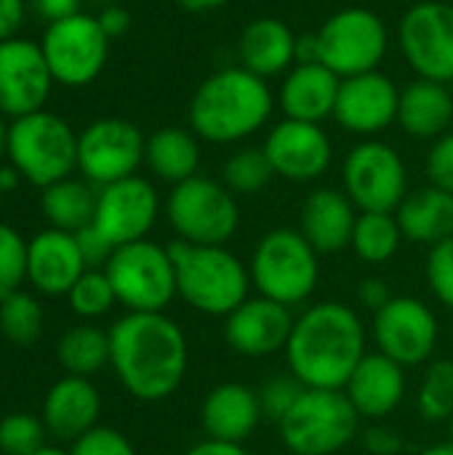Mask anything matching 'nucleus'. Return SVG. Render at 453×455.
I'll return each mask as SVG.
<instances>
[{
	"mask_svg": "<svg viewBox=\"0 0 453 455\" xmlns=\"http://www.w3.org/2000/svg\"><path fill=\"white\" fill-rule=\"evenodd\" d=\"M109 365L131 397L163 403L187 376V336L166 312H128L109 328Z\"/></svg>",
	"mask_w": 453,
	"mask_h": 455,
	"instance_id": "1",
	"label": "nucleus"
},
{
	"mask_svg": "<svg viewBox=\"0 0 453 455\" xmlns=\"http://www.w3.org/2000/svg\"><path fill=\"white\" fill-rule=\"evenodd\" d=\"M366 355L363 320L339 301L307 307L286 344L288 371L307 389H344Z\"/></svg>",
	"mask_w": 453,
	"mask_h": 455,
	"instance_id": "2",
	"label": "nucleus"
},
{
	"mask_svg": "<svg viewBox=\"0 0 453 455\" xmlns=\"http://www.w3.org/2000/svg\"><path fill=\"white\" fill-rule=\"evenodd\" d=\"M270 85L243 67L208 75L190 101V128L211 144H238L254 136L272 115Z\"/></svg>",
	"mask_w": 453,
	"mask_h": 455,
	"instance_id": "3",
	"label": "nucleus"
},
{
	"mask_svg": "<svg viewBox=\"0 0 453 455\" xmlns=\"http://www.w3.org/2000/svg\"><path fill=\"white\" fill-rule=\"evenodd\" d=\"M176 293L195 312L208 317H227L248 299V267L227 245H195L176 240L168 245Z\"/></svg>",
	"mask_w": 453,
	"mask_h": 455,
	"instance_id": "4",
	"label": "nucleus"
},
{
	"mask_svg": "<svg viewBox=\"0 0 453 455\" xmlns=\"http://www.w3.org/2000/svg\"><path fill=\"white\" fill-rule=\"evenodd\" d=\"M248 275L259 296L294 309L304 304L318 288L320 253L299 229L280 227L256 243L248 261Z\"/></svg>",
	"mask_w": 453,
	"mask_h": 455,
	"instance_id": "5",
	"label": "nucleus"
},
{
	"mask_svg": "<svg viewBox=\"0 0 453 455\" xmlns=\"http://www.w3.org/2000/svg\"><path fill=\"white\" fill-rule=\"evenodd\" d=\"M5 157L24 181L45 189L77 168V133L64 117L40 109L11 120Z\"/></svg>",
	"mask_w": 453,
	"mask_h": 455,
	"instance_id": "6",
	"label": "nucleus"
},
{
	"mask_svg": "<svg viewBox=\"0 0 453 455\" xmlns=\"http://www.w3.org/2000/svg\"><path fill=\"white\" fill-rule=\"evenodd\" d=\"M360 421L344 389H304L278 427L291 455H336L358 437Z\"/></svg>",
	"mask_w": 453,
	"mask_h": 455,
	"instance_id": "7",
	"label": "nucleus"
},
{
	"mask_svg": "<svg viewBox=\"0 0 453 455\" xmlns=\"http://www.w3.org/2000/svg\"><path fill=\"white\" fill-rule=\"evenodd\" d=\"M166 219L176 240L195 245H227L240 227V208L224 181L192 176L171 187Z\"/></svg>",
	"mask_w": 453,
	"mask_h": 455,
	"instance_id": "8",
	"label": "nucleus"
},
{
	"mask_svg": "<svg viewBox=\"0 0 453 455\" xmlns=\"http://www.w3.org/2000/svg\"><path fill=\"white\" fill-rule=\"evenodd\" d=\"M104 272L115 288L117 304L128 312H166L179 296L171 253L152 240L115 248Z\"/></svg>",
	"mask_w": 453,
	"mask_h": 455,
	"instance_id": "9",
	"label": "nucleus"
},
{
	"mask_svg": "<svg viewBox=\"0 0 453 455\" xmlns=\"http://www.w3.org/2000/svg\"><path fill=\"white\" fill-rule=\"evenodd\" d=\"M318 61L336 72L342 80L379 69L387 53V27L379 13L352 5L342 8L323 21L315 32Z\"/></svg>",
	"mask_w": 453,
	"mask_h": 455,
	"instance_id": "10",
	"label": "nucleus"
},
{
	"mask_svg": "<svg viewBox=\"0 0 453 455\" xmlns=\"http://www.w3.org/2000/svg\"><path fill=\"white\" fill-rule=\"evenodd\" d=\"M43 56L53 80L64 88H83L93 83L109 56V37L91 13H75L45 27L40 37Z\"/></svg>",
	"mask_w": 453,
	"mask_h": 455,
	"instance_id": "11",
	"label": "nucleus"
},
{
	"mask_svg": "<svg viewBox=\"0 0 453 455\" xmlns=\"http://www.w3.org/2000/svg\"><path fill=\"white\" fill-rule=\"evenodd\" d=\"M344 195L355 208L395 213L409 195V171L398 149L384 141H363L352 147L342 168Z\"/></svg>",
	"mask_w": 453,
	"mask_h": 455,
	"instance_id": "12",
	"label": "nucleus"
},
{
	"mask_svg": "<svg viewBox=\"0 0 453 455\" xmlns=\"http://www.w3.org/2000/svg\"><path fill=\"white\" fill-rule=\"evenodd\" d=\"M147 139L123 117H101L77 133V171L88 184L107 187L136 176L144 163Z\"/></svg>",
	"mask_w": 453,
	"mask_h": 455,
	"instance_id": "13",
	"label": "nucleus"
},
{
	"mask_svg": "<svg viewBox=\"0 0 453 455\" xmlns=\"http://www.w3.org/2000/svg\"><path fill=\"white\" fill-rule=\"evenodd\" d=\"M398 43L411 69L435 83L453 80V5L422 0L398 24Z\"/></svg>",
	"mask_w": 453,
	"mask_h": 455,
	"instance_id": "14",
	"label": "nucleus"
},
{
	"mask_svg": "<svg viewBox=\"0 0 453 455\" xmlns=\"http://www.w3.org/2000/svg\"><path fill=\"white\" fill-rule=\"evenodd\" d=\"M376 352L387 355L403 368H417L430 363L438 347V317L435 312L414 296H392L387 307L374 315L371 323Z\"/></svg>",
	"mask_w": 453,
	"mask_h": 455,
	"instance_id": "15",
	"label": "nucleus"
},
{
	"mask_svg": "<svg viewBox=\"0 0 453 455\" xmlns=\"http://www.w3.org/2000/svg\"><path fill=\"white\" fill-rule=\"evenodd\" d=\"M56 85L40 43L11 37L0 43V112L11 120L45 109Z\"/></svg>",
	"mask_w": 453,
	"mask_h": 455,
	"instance_id": "16",
	"label": "nucleus"
},
{
	"mask_svg": "<svg viewBox=\"0 0 453 455\" xmlns=\"http://www.w3.org/2000/svg\"><path fill=\"white\" fill-rule=\"evenodd\" d=\"M160 213V197L155 187L142 176H128L115 184L99 187L93 227L115 245L147 240Z\"/></svg>",
	"mask_w": 453,
	"mask_h": 455,
	"instance_id": "17",
	"label": "nucleus"
},
{
	"mask_svg": "<svg viewBox=\"0 0 453 455\" xmlns=\"http://www.w3.org/2000/svg\"><path fill=\"white\" fill-rule=\"evenodd\" d=\"M294 323L296 317L291 307H283L264 296H248L224 317V341L240 357L264 360L286 352Z\"/></svg>",
	"mask_w": 453,
	"mask_h": 455,
	"instance_id": "18",
	"label": "nucleus"
},
{
	"mask_svg": "<svg viewBox=\"0 0 453 455\" xmlns=\"http://www.w3.org/2000/svg\"><path fill=\"white\" fill-rule=\"evenodd\" d=\"M275 176L288 181H315L320 179L331 160L334 147L323 125L304 120H280L262 144Z\"/></svg>",
	"mask_w": 453,
	"mask_h": 455,
	"instance_id": "19",
	"label": "nucleus"
},
{
	"mask_svg": "<svg viewBox=\"0 0 453 455\" xmlns=\"http://www.w3.org/2000/svg\"><path fill=\"white\" fill-rule=\"evenodd\" d=\"M398 104L400 91L392 83V77L374 69L342 80L334 120L350 133L374 136L398 120Z\"/></svg>",
	"mask_w": 453,
	"mask_h": 455,
	"instance_id": "20",
	"label": "nucleus"
},
{
	"mask_svg": "<svg viewBox=\"0 0 453 455\" xmlns=\"http://www.w3.org/2000/svg\"><path fill=\"white\" fill-rule=\"evenodd\" d=\"M85 269L72 232L51 227L27 243V280L45 296H67Z\"/></svg>",
	"mask_w": 453,
	"mask_h": 455,
	"instance_id": "21",
	"label": "nucleus"
},
{
	"mask_svg": "<svg viewBox=\"0 0 453 455\" xmlns=\"http://www.w3.org/2000/svg\"><path fill=\"white\" fill-rule=\"evenodd\" d=\"M344 395L363 421H384L406 397V368L382 352H368L350 376Z\"/></svg>",
	"mask_w": 453,
	"mask_h": 455,
	"instance_id": "22",
	"label": "nucleus"
},
{
	"mask_svg": "<svg viewBox=\"0 0 453 455\" xmlns=\"http://www.w3.org/2000/svg\"><path fill=\"white\" fill-rule=\"evenodd\" d=\"M264 419L259 392L240 384L224 381L214 387L200 405V427L206 440L243 445Z\"/></svg>",
	"mask_w": 453,
	"mask_h": 455,
	"instance_id": "23",
	"label": "nucleus"
},
{
	"mask_svg": "<svg viewBox=\"0 0 453 455\" xmlns=\"http://www.w3.org/2000/svg\"><path fill=\"white\" fill-rule=\"evenodd\" d=\"M101 397L91 379L64 376L59 379L43 400V427L51 437L61 443H75L99 427Z\"/></svg>",
	"mask_w": 453,
	"mask_h": 455,
	"instance_id": "24",
	"label": "nucleus"
},
{
	"mask_svg": "<svg viewBox=\"0 0 453 455\" xmlns=\"http://www.w3.org/2000/svg\"><path fill=\"white\" fill-rule=\"evenodd\" d=\"M355 221V203L344 192L323 187L307 195L299 213V232L320 256H328L344 251L352 243Z\"/></svg>",
	"mask_w": 453,
	"mask_h": 455,
	"instance_id": "25",
	"label": "nucleus"
},
{
	"mask_svg": "<svg viewBox=\"0 0 453 455\" xmlns=\"http://www.w3.org/2000/svg\"><path fill=\"white\" fill-rule=\"evenodd\" d=\"M342 77L320 61L294 64L280 85V109L291 120L323 123L334 117Z\"/></svg>",
	"mask_w": 453,
	"mask_h": 455,
	"instance_id": "26",
	"label": "nucleus"
},
{
	"mask_svg": "<svg viewBox=\"0 0 453 455\" xmlns=\"http://www.w3.org/2000/svg\"><path fill=\"white\" fill-rule=\"evenodd\" d=\"M296 43L299 37L291 27L275 16H262L246 24L238 40L240 67L254 72L256 77H278L296 64Z\"/></svg>",
	"mask_w": 453,
	"mask_h": 455,
	"instance_id": "27",
	"label": "nucleus"
},
{
	"mask_svg": "<svg viewBox=\"0 0 453 455\" xmlns=\"http://www.w3.org/2000/svg\"><path fill=\"white\" fill-rule=\"evenodd\" d=\"M398 123L414 139H441L453 123V96L446 83L414 80L400 91Z\"/></svg>",
	"mask_w": 453,
	"mask_h": 455,
	"instance_id": "28",
	"label": "nucleus"
},
{
	"mask_svg": "<svg viewBox=\"0 0 453 455\" xmlns=\"http://www.w3.org/2000/svg\"><path fill=\"white\" fill-rule=\"evenodd\" d=\"M395 216L403 237L411 243L433 248L453 237V195L433 184L409 192Z\"/></svg>",
	"mask_w": 453,
	"mask_h": 455,
	"instance_id": "29",
	"label": "nucleus"
},
{
	"mask_svg": "<svg viewBox=\"0 0 453 455\" xmlns=\"http://www.w3.org/2000/svg\"><path fill=\"white\" fill-rule=\"evenodd\" d=\"M144 163L160 181H168L171 187L182 184L198 176L200 139L187 128H160L147 139Z\"/></svg>",
	"mask_w": 453,
	"mask_h": 455,
	"instance_id": "30",
	"label": "nucleus"
},
{
	"mask_svg": "<svg viewBox=\"0 0 453 455\" xmlns=\"http://www.w3.org/2000/svg\"><path fill=\"white\" fill-rule=\"evenodd\" d=\"M96 195L99 189L85 179H61L43 189L40 205L43 216L53 229L61 232H80L83 227L93 224L96 213Z\"/></svg>",
	"mask_w": 453,
	"mask_h": 455,
	"instance_id": "31",
	"label": "nucleus"
},
{
	"mask_svg": "<svg viewBox=\"0 0 453 455\" xmlns=\"http://www.w3.org/2000/svg\"><path fill=\"white\" fill-rule=\"evenodd\" d=\"M56 357L67 376L91 379L109 365V331H99L88 323L75 325L59 339Z\"/></svg>",
	"mask_w": 453,
	"mask_h": 455,
	"instance_id": "32",
	"label": "nucleus"
},
{
	"mask_svg": "<svg viewBox=\"0 0 453 455\" xmlns=\"http://www.w3.org/2000/svg\"><path fill=\"white\" fill-rule=\"evenodd\" d=\"M400 243H403V232L395 213H376V211L358 213L350 248L360 261L384 264L398 253Z\"/></svg>",
	"mask_w": 453,
	"mask_h": 455,
	"instance_id": "33",
	"label": "nucleus"
},
{
	"mask_svg": "<svg viewBox=\"0 0 453 455\" xmlns=\"http://www.w3.org/2000/svg\"><path fill=\"white\" fill-rule=\"evenodd\" d=\"M0 333L19 347H29L43 333V309L35 296L13 291L0 299Z\"/></svg>",
	"mask_w": 453,
	"mask_h": 455,
	"instance_id": "34",
	"label": "nucleus"
},
{
	"mask_svg": "<svg viewBox=\"0 0 453 455\" xmlns=\"http://www.w3.org/2000/svg\"><path fill=\"white\" fill-rule=\"evenodd\" d=\"M417 411L425 421L441 424L453 416V360H435L417 392Z\"/></svg>",
	"mask_w": 453,
	"mask_h": 455,
	"instance_id": "35",
	"label": "nucleus"
},
{
	"mask_svg": "<svg viewBox=\"0 0 453 455\" xmlns=\"http://www.w3.org/2000/svg\"><path fill=\"white\" fill-rule=\"evenodd\" d=\"M275 171L264 155L262 147H248V149H238L235 155L227 157L222 179L224 187L232 195H254L262 192L270 181H272Z\"/></svg>",
	"mask_w": 453,
	"mask_h": 455,
	"instance_id": "36",
	"label": "nucleus"
},
{
	"mask_svg": "<svg viewBox=\"0 0 453 455\" xmlns=\"http://www.w3.org/2000/svg\"><path fill=\"white\" fill-rule=\"evenodd\" d=\"M67 301L77 317L96 320L117 304V296L104 269H85L83 277L67 293Z\"/></svg>",
	"mask_w": 453,
	"mask_h": 455,
	"instance_id": "37",
	"label": "nucleus"
},
{
	"mask_svg": "<svg viewBox=\"0 0 453 455\" xmlns=\"http://www.w3.org/2000/svg\"><path fill=\"white\" fill-rule=\"evenodd\" d=\"M43 419L29 413H11L0 421V453L3 455H32L45 445Z\"/></svg>",
	"mask_w": 453,
	"mask_h": 455,
	"instance_id": "38",
	"label": "nucleus"
},
{
	"mask_svg": "<svg viewBox=\"0 0 453 455\" xmlns=\"http://www.w3.org/2000/svg\"><path fill=\"white\" fill-rule=\"evenodd\" d=\"M27 280V240L0 221V299L19 291Z\"/></svg>",
	"mask_w": 453,
	"mask_h": 455,
	"instance_id": "39",
	"label": "nucleus"
},
{
	"mask_svg": "<svg viewBox=\"0 0 453 455\" xmlns=\"http://www.w3.org/2000/svg\"><path fill=\"white\" fill-rule=\"evenodd\" d=\"M304 389L307 387L294 373H288V376H272L270 381H264L262 389H259V403H262L264 419L280 424L291 413V408L299 403V397H302Z\"/></svg>",
	"mask_w": 453,
	"mask_h": 455,
	"instance_id": "40",
	"label": "nucleus"
},
{
	"mask_svg": "<svg viewBox=\"0 0 453 455\" xmlns=\"http://www.w3.org/2000/svg\"><path fill=\"white\" fill-rule=\"evenodd\" d=\"M425 275L433 296L453 312V237L430 248Z\"/></svg>",
	"mask_w": 453,
	"mask_h": 455,
	"instance_id": "41",
	"label": "nucleus"
},
{
	"mask_svg": "<svg viewBox=\"0 0 453 455\" xmlns=\"http://www.w3.org/2000/svg\"><path fill=\"white\" fill-rule=\"evenodd\" d=\"M69 455H136V448L125 435L112 427H93L88 435L72 443Z\"/></svg>",
	"mask_w": 453,
	"mask_h": 455,
	"instance_id": "42",
	"label": "nucleus"
},
{
	"mask_svg": "<svg viewBox=\"0 0 453 455\" xmlns=\"http://www.w3.org/2000/svg\"><path fill=\"white\" fill-rule=\"evenodd\" d=\"M430 184L453 195V131L443 133L427 155Z\"/></svg>",
	"mask_w": 453,
	"mask_h": 455,
	"instance_id": "43",
	"label": "nucleus"
},
{
	"mask_svg": "<svg viewBox=\"0 0 453 455\" xmlns=\"http://www.w3.org/2000/svg\"><path fill=\"white\" fill-rule=\"evenodd\" d=\"M75 240H77V248H80L83 261H85L88 269H104L109 256L115 253V245L93 224H88L80 232H75Z\"/></svg>",
	"mask_w": 453,
	"mask_h": 455,
	"instance_id": "44",
	"label": "nucleus"
},
{
	"mask_svg": "<svg viewBox=\"0 0 453 455\" xmlns=\"http://www.w3.org/2000/svg\"><path fill=\"white\" fill-rule=\"evenodd\" d=\"M363 443H366V451L371 455H398L403 451L400 432L392 429V427H387V424H379V421L366 429Z\"/></svg>",
	"mask_w": 453,
	"mask_h": 455,
	"instance_id": "45",
	"label": "nucleus"
},
{
	"mask_svg": "<svg viewBox=\"0 0 453 455\" xmlns=\"http://www.w3.org/2000/svg\"><path fill=\"white\" fill-rule=\"evenodd\" d=\"M355 299H358V304H360L363 309H368V312L376 315L382 307L390 304L392 293H390V285H387L382 277H363V280L358 283Z\"/></svg>",
	"mask_w": 453,
	"mask_h": 455,
	"instance_id": "46",
	"label": "nucleus"
},
{
	"mask_svg": "<svg viewBox=\"0 0 453 455\" xmlns=\"http://www.w3.org/2000/svg\"><path fill=\"white\" fill-rule=\"evenodd\" d=\"M27 16V3L24 0H0V43L16 37Z\"/></svg>",
	"mask_w": 453,
	"mask_h": 455,
	"instance_id": "47",
	"label": "nucleus"
},
{
	"mask_svg": "<svg viewBox=\"0 0 453 455\" xmlns=\"http://www.w3.org/2000/svg\"><path fill=\"white\" fill-rule=\"evenodd\" d=\"M29 3H32V11L48 24L80 13V0H29Z\"/></svg>",
	"mask_w": 453,
	"mask_h": 455,
	"instance_id": "48",
	"label": "nucleus"
},
{
	"mask_svg": "<svg viewBox=\"0 0 453 455\" xmlns=\"http://www.w3.org/2000/svg\"><path fill=\"white\" fill-rule=\"evenodd\" d=\"M96 19H99V27L104 29V35H107L109 40L125 35L128 27H131V13H128L123 5H107Z\"/></svg>",
	"mask_w": 453,
	"mask_h": 455,
	"instance_id": "49",
	"label": "nucleus"
},
{
	"mask_svg": "<svg viewBox=\"0 0 453 455\" xmlns=\"http://www.w3.org/2000/svg\"><path fill=\"white\" fill-rule=\"evenodd\" d=\"M184 455H251L238 443H219V440H200Z\"/></svg>",
	"mask_w": 453,
	"mask_h": 455,
	"instance_id": "50",
	"label": "nucleus"
},
{
	"mask_svg": "<svg viewBox=\"0 0 453 455\" xmlns=\"http://www.w3.org/2000/svg\"><path fill=\"white\" fill-rule=\"evenodd\" d=\"M184 11H192V13H203V11H214V8H222L227 5L230 0H176Z\"/></svg>",
	"mask_w": 453,
	"mask_h": 455,
	"instance_id": "51",
	"label": "nucleus"
},
{
	"mask_svg": "<svg viewBox=\"0 0 453 455\" xmlns=\"http://www.w3.org/2000/svg\"><path fill=\"white\" fill-rule=\"evenodd\" d=\"M8 131H11V123H8L5 115L0 112V157L8 155Z\"/></svg>",
	"mask_w": 453,
	"mask_h": 455,
	"instance_id": "52",
	"label": "nucleus"
},
{
	"mask_svg": "<svg viewBox=\"0 0 453 455\" xmlns=\"http://www.w3.org/2000/svg\"><path fill=\"white\" fill-rule=\"evenodd\" d=\"M419 455H453V440L451 443H438V445H433V448L422 451Z\"/></svg>",
	"mask_w": 453,
	"mask_h": 455,
	"instance_id": "53",
	"label": "nucleus"
},
{
	"mask_svg": "<svg viewBox=\"0 0 453 455\" xmlns=\"http://www.w3.org/2000/svg\"><path fill=\"white\" fill-rule=\"evenodd\" d=\"M32 455H69L67 451H61V448H51V445H43L40 451H35Z\"/></svg>",
	"mask_w": 453,
	"mask_h": 455,
	"instance_id": "54",
	"label": "nucleus"
},
{
	"mask_svg": "<svg viewBox=\"0 0 453 455\" xmlns=\"http://www.w3.org/2000/svg\"><path fill=\"white\" fill-rule=\"evenodd\" d=\"M451 440H453V416H451Z\"/></svg>",
	"mask_w": 453,
	"mask_h": 455,
	"instance_id": "55",
	"label": "nucleus"
},
{
	"mask_svg": "<svg viewBox=\"0 0 453 455\" xmlns=\"http://www.w3.org/2000/svg\"><path fill=\"white\" fill-rule=\"evenodd\" d=\"M3 195H5V192H3V187H0V200H3Z\"/></svg>",
	"mask_w": 453,
	"mask_h": 455,
	"instance_id": "56",
	"label": "nucleus"
}]
</instances>
